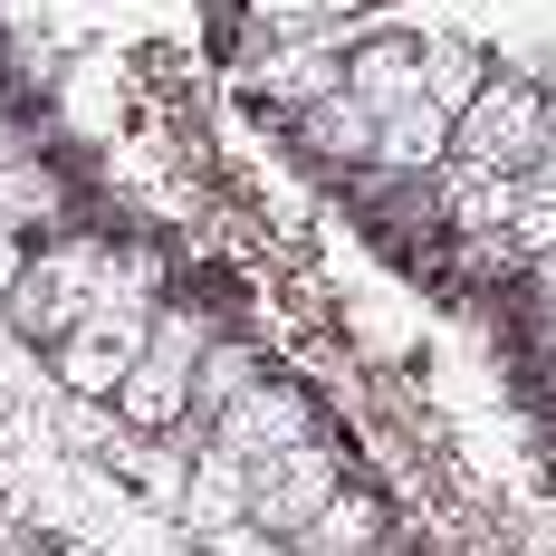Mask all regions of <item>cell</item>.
<instances>
[{"mask_svg":"<svg viewBox=\"0 0 556 556\" xmlns=\"http://www.w3.org/2000/svg\"><path fill=\"white\" fill-rule=\"evenodd\" d=\"M106 250H115V240H97V230H39V250H20V269H10V288H0V317H10V336L49 355L58 336L97 307Z\"/></svg>","mask_w":556,"mask_h":556,"instance_id":"1","label":"cell"},{"mask_svg":"<svg viewBox=\"0 0 556 556\" xmlns=\"http://www.w3.org/2000/svg\"><path fill=\"white\" fill-rule=\"evenodd\" d=\"M212 336H222V317H212L202 298H173L164 288V307H154V327H144V345H135L125 384L106 393V413L125 422V432H173L182 403H192V365H202Z\"/></svg>","mask_w":556,"mask_h":556,"instance_id":"2","label":"cell"},{"mask_svg":"<svg viewBox=\"0 0 556 556\" xmlns=\"http://www.w3.org/2000/svg\"><path fill=\"white\" fill-rule=\"evenodd\" d=\"M538 154H556V97L538 77H500V67H490V87L451 115V164L508 173V182H518Z\"/></svg>","mask_w":556,"mask_h":556,"instance_id":"3","label":"cell"},{"mask_svg":"<svg viewBox=\"0 0 556 556\" xmlns=\"http://www.w3.org/2000/svg\"><path fill=\"white\" fill-rule=\"evenodd\" d=\"M336 490H345V451H336L327 432H307V442H288L278 460H260V470H250L240 518H250L260 538H278V547H298V528H307Z\"/></svg>","mask_w":556,"mask_h":556,"instance_id":"4","label":"cell"},{"mask_svg":"<svg viewBox=\"0 0 556 556\" xmlns=\"http://www.w3.org/2000/svg\"><path fill=\"white\" fill-rule=\"evenodd\" d=\"M307 432H327V413H317V393L288 384V375H260V384L240 393V403H222V422H212V451H230L240 470H260V460H278L288 442H307Z\"/></svg>","mask_w":556,"mask_h":556,"instance_id":"5","label":"cell"},{"mask_svg":"<svg viewBox=\"0 0 556 556\" xmlns=\"http://www.w3.org/2000/svg\"><path fill=\"white\" fill-rule=\"evenodd\" d=\"M144 327H154V307H87V317H77V327L49 345L58 393H77V403H106V393L125 384V365H135Z\"/></svg>","mask_w":556,"mask_h":556,"instance_id":"6","label":"cell"},{"mask_svg":"<svg viewBox=\"0 0 556 556\" xmlns=\"http://www.w3.org/2000/svg\"><path fill=\"white\" fill-rule=\"evenodd\" d=\"M345 97H365V106H413L422 97V39L413 29H393V20H365L355 29V49H345Z\"/></svg>","mask_w":556,"mask_h":556,"instance_id":"7","label":"cell"},{"mask_svg":"<svg viewBox=\"0 0 556 556\" xmlns=\"http://www.w3.org/2000/svg\"><path fill=\"white\" fill-rule=\"evenodd\" d=\"M451 164V115L432 106V97H413V106H384V125H375V182H432V173Z\"/></svg>","mask_w":556,"mask_h":556,"instance_id":"8","label":"cell"},{"mask_svg":"<svg viewBox=\"0 0 556 556\" xmlns=\"http://www.w3.org/2000/svg\"><path fill=\"white\" fill-rule=\"evenodd\" d=\"M375 125H384V115L365 106V97H345V87L288 115V135L307 144V164H327V173H365L375 164Z\"/></svg>","mask_w":556,"mask_h":556,"instance_id":"9","label":"cell"},{"mask_svg":"<svg viewBox=\"0 0 556 556\" xmlns=\"http://www.w3.org/2000/svg\"><path fill=\"white\" fill-rule=\"evenodd\" d=\"M365 547H393V508H384V490H336L307 528H298V547L288 556H365Z\"/></svg>","mask_w":556,"mask_h":556,"instance_id":"10","label":"cell"},{"mask_svg":"<svg viewBox=\"0 0 556 556\" xmlns=\"http://www.w3.org/2000/svg\"><path fill=\"white\" fill-rule=\"evenodd\" d=\"M58 212H67V173H58L39 144H20V154L0 164V230H10V240H39V230H58Z\"/></svg>","mask_w":556,"mask_h":556,"instance_id":"11","label":"cell"},{"mask_svg":"<svg viewBox=\"0 0 556 556\" xmlns=\"http://www.w3.org/2000/svg\"><path fill=\"white\" fill-rule=\"evenodd\" d=\"M480 87H490V58L470 49V39H422V97L442 115H460Z\"/></svg>","mask_w":556,"mask_h":556,"instance_id":"12","label":"cell"},{"mask_svg":"<svg viewBox=\"0 0 556 556\" xmlns=\"http://www.w3.org/2000/svg\"><path fill=\"white\" fill-rule=\"evenodd\" d=\"M365 0H240V49L250 39H288V29H327V20H355Z\"/></svg>","mask_w":556,"mask_h":556,"instance_id":"13","label":"cell"},{"mask_svg":"<svg viewBox=\"0 0 556 556\" xmlns=\"http://www.w3.org/2000/svg\"><path fill=\"white\" fill-rule=\"evenodd\" d=\"M39 547H49V528H39L29 508H10V500H0V556H39Z\"/></svg>","mask_w":556,"mask_h":556,"instance_id":"14","label":"cell"},{"mask_svg":"<svg viewBox=\"0 0 556 556\" xmlns=\"http://www.w3.org/2000/svg\"><path fill=\"white\" fill-rule=\"evenodd\" d=\"M20 144H29V115H20V106H10V97H0V164H10Z\"/></svg>","mask_w":556,"mask_h":556,"instance_id":"15","label":"cell"},{"mask_svg":"<svg viewBox=\"0 0 556 556\" xmlns=\"http://www.w3.org/2000/svg\"><path fill=\"white\" fill-rule=\"evenodd\" d=\"M528 288H538V298H556V250H538V260H528Z\"/></svg>","mask_w":556,"mask_h":556,"instance_id":"16","label":"cell"},{"mask_svg":"<svg viewBox=\"0 0 556 556\" xmlns=\"http://www.w3.org/2000/svg\"><path fill=\"white\" fill-rule=\"evenodd\" d=\"M538 345L556 355V298H538Z\"/></svg>","mask_w":556,"mask_h":556,"instance_id":"17","label":"cell"},{"mask_svg":"<svg viewBox=\"0 0 556 556\" xmlns=\"http://www.w3.org/2000/svg\"><path fill=\"white\" fill-rule=\"evenodd\" d=\"M39 556H97V547H58V538H49V547H39Z\"/></svg>","mask_w":556,"mask_h":556,"instance_id":"18","label":"cell"},{"mask_svg":"<svg viewBox=\"0 0 556 556\" xmlns=\"http://www.w3.org/2000/svg\"><path fill=\"white\" fill-rule=\"evenodd\" d=\"M365 556H393V547H365Z\"/></svg>","mask_w":556,"mask_h":556,"instance_id":"19","label":"cell"}]
</instances>
